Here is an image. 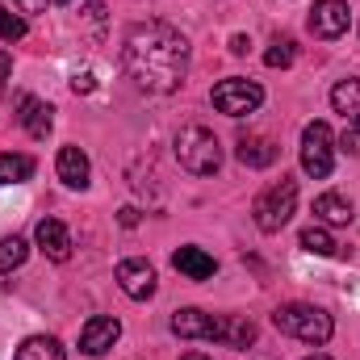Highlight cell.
<instances>
[{
  "label": "cell",
  "instance_id": "44dd1931",
  "mask_svg": "<svg viewBox=\"0 0 360 360\" xmlns=\"http://www.w3.org/2000/svg\"><path fill=\"white\" fill-rule=\"evenodd\" d=\"M30 176H34V160L30 155H13V151L0 155V184H21Z\"/></svg>",
  "mask_w": 360,
  "mask_h": 360
},
{
  "label": "cell",
  "instance_id": "6da1fadb",
  "mask_svg": "<svg viewBox=\"0 0 360 360\" xmlns=\"http://www.w3.org/2000/svg\"><path fill=\"white\" fill-rule=\"evenodd\" d=\"M122 63L143 92H176L188 76V42L168 21H139L122 38Z\"/></svg>",
  "mask_w": 360,
  "mask_h": 360
},
{
  "label": "cell",
  "instance_id": "1f68e13d",
  "mask_svg": "<svg viewBox=\"0 0 360 360\" xmlns=\"http://www.w3.org/2000/svg\"><path fill=\"white\" fill-rule=\"evenodd\" d=\"M4 17H8V8H4V4H0V21H4Z\"/></svg>",
  "mask_w": 360,
  "mask_h": 360
},
{
  "label": "cell",
  "instance_id": "5b68a950",
  "mask_svg": "<svg viewBox=\"0 0 360 360\" xmlns=\"http://www.w3.org/2000/svg\"><path fill=\"white\" fill-rule=\"evenodd\" d=\"M335 168V139L327 122H310L302 130V172L314 180H327Z\"/></svg>",
  "mask_w": 360,
  "mask_h": 360
},
{
  "label": "cell",
  "instance_id": "5bb4252c",
  "mask_svg": "<svg viewBox=\"0 0 360 360\" xmlns=\"http://www.w3.org/2000/svg\"><path fill=\"white\" fill-rule=\"evenodd\" d=\"M172 269L184 272L188 281H210L218 272V260L210 252H201V248H176L172 252Z\"/></svg>",
  "mask_w": 360,
  "mask_h": 360
},
{
  "label": "cell",
  "instance_id": "836d02e7",
  "mask_svg": "<svg viewBox=\"0 0 360 360\" xmlns=\"http://www.w3.org/2000/svg\"><path fill=\"white\" fill-rule=\"evenodd\" d=\"M55 4H72V0H55Z\"/></svg>",
  "mask_w": 360,
  "mask_h": 360
},
{
  "label": "cell",
  "instance_id": "cb8c5ba5",
  "mask_svg": "<svg viewBox=\"0 0 360 360\" xmlns=\"http://www.w3.org/2000/svg\"><path fill=\"white\" fill-rule=\"evenodd\" d=\"M0 38H4V42H17V38H25V21L8 13V17L0 21Z\"/></svg>",
  "mask_w": 360,
  "mask_h": 360
},
{
  "label": "cell",
  "instance_id": "30bf717a",
  "mask_svg": "<svg viewBox=\"0 0 360 360\" xmlns=\"http://www.w3.org/2000/svg\"><path fill=\"white\" fill-rule=\"evenodd\" d=\"M34 243H38V252H42L46 260H55V264H68V260H72V235H68V226H63L59 218H42L38 231H34Z\"/></svg>",
  "mask_w": 360,
  "mask_h": 360
},
{
  "label": "cell",
  "instance_id": "7a4b0ae2",
  "mask_svg": "<svg viewBox=\"0 0 360 360\" xmlns=\"http://www.w3.org/2000/svg\"><path fill=\"white\" fill-rule=\"evenodd\" d=\"M272 323H276V331H285V335H293V340H302V344H314V348H323V344L335 335L331 314H327V310H319V306H306V302L276 306Z\"/></svg>",
  "mask_w": 360,
  "mask_h": 360
},
{
  "label": "cell",
  "instance_id": "52a82bcc",
  "mask_svg": "<svg viewBox=\"0 0 360 360\" xmlns=\"http://www.w3.org/2000/svg\"><path fill=\"white\" fill-rule=\"evenodd\" d=\"M348 21H352V8H348V0H314V8H310V34L314 38H340V34H348Z\"/></svg>",
  "mask_w": 360,
  "mask_h": 360
},
{
  "label": "cell",
  "instance_id": "9c48e42d",
  "mask_svg": "<svg viewBox=\"0 0 360 360\" xmlns=\"http://www.w3.org/2000/svg\"><path fill=\"white\" fill-rule=\"evenodd\" d=\"M117 335H122V323H117V319L92 314L89 323L80 327V352H84V356H105V352L117 344Z\"/></svg>",
  "mask_w": 360,
  "mask_h": 360
},
{
  "label": "cell",
  "instance_id": "4dcf8cb0",
  "mask_svg": "<svg viewBox=\"0 0 360 360\" xmlns=\"http://www.w3.org/2000/svg\"><path fill=\"white\" fill-rule=\"evenodd\" d=\"M180 360H210V356H201V352H188V356H180Z\"/></svg>",
  "mask_w": 360,
  "mask_h": 360
},
{
  "label": "cell",
  "instance_id": "ba28073f",
  "mask_svg": "<svg viewBox=\"0 0 360 360\" xmlns=\"http://www.w3.org/2000/svg\"><path fill=\"white\" fill-rule=\"evenodd\" d=\"M117 285H122V293H126L130 302H147V297H155V289H160L155 269H151L147 260H122V264H117Z\"/></svg>",
  "mask_w": 360,
  "mask_h": 360
},
{
  "label": "cell",
  "instance_id": "3957f363",
  "mask_svg": "<svg viewBox=\"0 0 360 360\" xmlns=\"http://www.w3.org/2000/svg\"><path fill=\"white\" fill-rule=\"evenodd\" d=\"M172 151H176V164L193 176H214L222 168V143L205 126H184L172 143Z\"/></svg>",
  "mask_w": 360,
  "mask_h": 360
},
{
  "label": "cell",
  "instance_id": "7402d4cb",
  "mask_svg": "<svg viewBox=\"0 0 360 360\" xmlns=\"http://www.w3.org/2000/svg\"><path fill=\"white\" fill-rule=\"evenodd\" d=\"M25 256H30V243L21 239V235H8V239H0V272H13L25 264Z\"/></svg>",
  "mask_w": 360,
  "mask_h": 360
},
{
  "label": "cell",
  "instance_id": "ffe728a7",
  "mask_svg": "<svg viewBox=\"0 0 360 360\" xmlns=\"http://www.w3.org/2000/svg\"><path fill=\"white\" fill-rule=\"evenodd\" d=\"M17 360H63V344L55 335H30L17 348Z\"/></svg>",
  "mask_w": 360,
  "mask_h": 360
},
{
  "label": "cell",
  "instance_id": "4fadbf2b",
  "mask_svg": "<svg viewBox=\"0 0 360 360\" xmlns=\"http://www.w3.org/2000/svg\"><path fill=\"white\" fill-rule=\"evenodd\" d=\"M172 331H176L180 340H214L218 319L205 314V310H197V306H184V310L172 314Z\"/></svg>",
  "mask_w": 360,
  "mask_h": 360
},
{
  "label": "cell",
  "instance_id": "484cf974",
  "mask_svg": "<svg viewBox=\"0 0 360 360\" xmlns=\"http://www.w3.org/2000/svg\"><path fill=\"white\" fill-rule=\"evenodd\" d=\"M340 147H344L348 155H356V151H360V147H356V130H352V126L344 130V139H340Z\"/></svg>",
  "mask_w": 360,
  "mask_h": 360
},
{
  "label": "cell",
  "instance_id": "83f0119b",
  "mask_svg": "<svg viewBox=\"0 0 360 360\" xmlns=\"http://www.w3.org/2000/svg\"><path fill=\"white\" fill-rule=\"evenodd\" d=\"M8 68H13L8 51H0V92H4V84H8Z\"/></svg>",
  "mask_w": 360,
  "mask_h": 360
},
{
  "label": "cell",
  "instance_id": "f1b7e54d",
  "mask_svg": "<svg viewBox=\"0 0 360 360\" xmlns=\"http://www.w3.org/2000/svg\"><path fill=\"white\" fill-rule=\"evenodd\" d=\"M248 46H252V42H248L243 34H235V38H231V55H248Z\"/></svg>",
  "mask_w": 360,
  "mask_h": 360
},
{
  "label": "cell",
  "instance_id": "603a6c76",
  "mask_svg": "<svg viewBox=\"0 0 360 360\" xmlns=\"http://www.w3.org/2000/svg\"><path fill=\"white\" fill-rule=\"evenodd\" d=\"M293 55H297V51H293V42H289V38H276V42H272V51L264 55V63H269V68H289V63H293Z\"/></svg>",
  "mask_w": 360,
  "mask_h": 360
},
{
  "label": "cell",
  "instance_id": "ac0fdd59",
  "mask_svg": "<svg viewBox=\"0 0 360 360\" xmlns=\"http://www.w3.org/2000/svg\"><path fill=\"white\" fill-rule=\"evenodd\" d=\"M331 105H335V113L360 130V80H340L335 89H331Z\"/></svg>",
  "mask_w": 360,
  "mask_h": 360
},
{
  "label": "cell",
  "instance_id": "9a60e30c",
  "mask_svg": "<svg viewBox=\"0 0 360 360\" xmlns=\"http://www.w3.org/2000/svg\"><path fill=\"white\" fill-rule=\"evenodd\" d=\"M55 172H59V180L68 188H84L89 184V155L80 147H63L59 160H55Z\"/></svg>",
  "mask_w": 360,
  "mask_h": 360
},
{
  "label": "cell",
  "instance_id": "d6986e66",
  "mask_svg": "<svg viewBox=\"0 0 360 360\" xmlns=\"http://www.w3.org/2000/svg\"><path fill=\"white\" fill-rule=\"evenodd\" d=\"M297 243H302V252H310V256H344V248L335 243V235H331L327 226H306Z\"/></svg>",
  "mask_w": 360,
  "mask_h": 360
},
{
  "label": "cell",
  "instance_id": "f546056e",
  "mask_svg": "<svg viewBox=\"0 0 360 360\" xmlns=\"http://www.w3.org/2000/svg\"><path fill=\"white\" fill-rule=\"evenodd\" d=\"M25 13H46V0H21Z\"/></svg>",
  "mask_w": 360,
  "mask_h": 360
},
{
  "label": "cell",
  "instance_id": "e0dca14e",
  "mask_svg": "<svg viewBox=\"0 0 360 360\" xmlns=\"http://www.w3.org/2000/svg\"><path fill=\"white\" fill-rule=\"evenodd\" d=\"M214 340H218V344H226V348H248V344L256 340V323H252V319L222 314V319H218V331H214Z\"/></svg>",
  "mask_w": 360,
  "mask_h": 360
},
{
  "label": "cell",
  "instance_id": "8992f818",
  "mask_svg": "<svg viewBox=\"0 0 360 360\" xmlns=\"http://www.w3.org/2000/svg\"><path fill=\"white\" fill-rule=\"evenodd\" d=\"M210 101H214V109L226 113V117H248V113H256V109L264 105V89H260L256 80H239V76H235V80L214 84Z\"/></svg>",
  "mask_w": 360,
  "mask_h": 360
},
{
  "label": "cell",
  "instance_id": "7c38bea8",
  "mask_svg": "<svg viewBox=\"0 0 360 360\" xmlns=\"http://www.w3.org/2000/svg\"><path fill=\"white\" fill-rule=\"evenodd\" d=\"M235 155H239L243 168H272L281 151H276V143H272L269 134H239Z\"/></svg>",
  "mask_w": 360,
  "mask_h": 360
},
{
  "label": "cell",
  "instance_id": "d6a6232c",
  "mask_svg": "<svg viewBox=\"0 0 360 360\" xmlns=\"http://www.w3.org/2000/svg\"><path fill=\"white\" fill-rule=\"evenodd\" d=\"M306 360H331V356H306Z\"/></svg>",
  "mask_w": 360,
  "mask_h": 360
},
{
  "label": "cell",
  "instance_id": "277c9868",
  "mask_svg": "<svg viewBox=\"0 0 360 360\" xmlns=\"http://www.w3.org/2000/svg\"><path fill=\"white\" fill-rule=\"evenodd\" d=\"M293 210H297V180L293 176H281L252 201V218H256V226L264 235H276L281 226H289Z\"/></svg>",
  "mask_w": 360,
  "mask_h": 360
},
{
  "label": "cell",
  "instance_id": "4316f807",
  "mask_svg": "<svg viewBox=\"0 0 360 360\" xmlns=\"http://www.w3.org/2000/svg\"><path fill=\"white\" fill-rule=\"evenodd\" d=\"M117 222H122V226H139V210H134V205H126V210L117 214Z\"/></svg>",
  "mask_w": 360,
  "mask_h": 360
},
{
  "label": "cell",
  "instance_id": "2e32d148",
  "mask_svg": "<svg viewBox=\"0 0 360 360\" xmlns=\"http://www.w3.org/2000/svg\"><path fill=\"white\" fill-rule=\"evenodd\" d=\"M314 218L323 226H348L352 222V201L344 193H323V197H314Z\"/></svg>",
  "mask_w": 360,
  "mask_h": 360
},
{
  "label": "cell",
  "instance_id": "8fae6325",
  "mask_svg": "<svg viewBox=\"0 0 360 360\" xmlns=\"http://www.w3.org/2000/svg\"><path fill=\"white\" fill-rule=\"evenodd\" d=\"M51 113H55V109H51L46 101H38V96H21V101H17V122H21V130H25L30 139H46V134H51V126H55Z\"/></svg>",
  "mask_w": 360,
  "mask_h": 360
},
{
  "label": "cell",
  "instance_id": "d4e9b609",
  "mask_svg": "<svg viewBox=\"0 0 360 360\" xmlns=\"http://www.w3.org/2000/svg\"><path fill=\"white\" fill-rule=\"evenodd\" d=\"M72 89H76V92H92V89H96L92 72H76V76H72Z\"/></svg>",
  "mask_w": 360,
  "mask_h": 360
}]
</instances>
